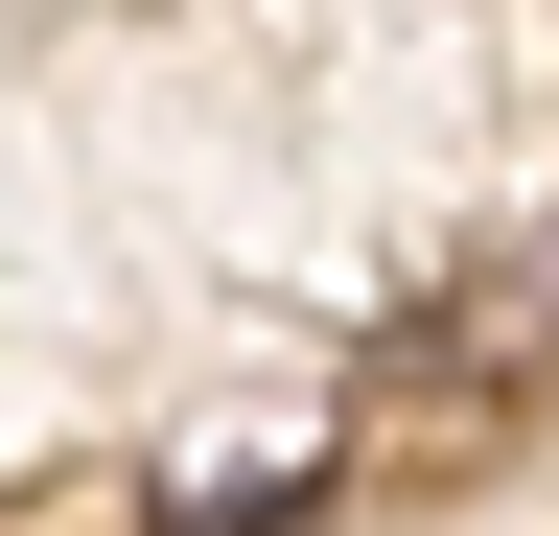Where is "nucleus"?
Wrapping results in <instances>:
<instances>
[{
    "mask_svg": "<svg viewBox=\"0 0 559 536\" xmlns=\"http://www.w3.org/2000/svg\"><path fill=\"white\" fill-rule=\"evenodd\" d=\"M304 490H326V443H304V420H280V443H210V466H187V490H164V536H280V513H304Z\"/></svg>",
    "mask_w": 559,
    "mask_h": 536,
    "instance_id": "1",
    "label": "nucleus"
}]
</instances>
